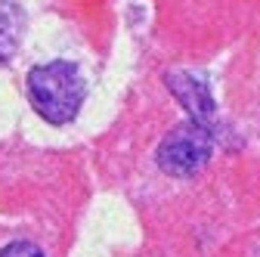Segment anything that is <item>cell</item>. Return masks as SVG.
I'll return each mask as SVG.
<instances>
[{
    "label": "cell",
    "mask_w": 260,
    "mask_h": 257,
    "mask_svg": "<svg viewBox=\"0 0 260 257\" xmlns=\"http://www.w3.org/2000/svg\"><path fill=\"white\" fill-rule=\"evenodd\" d=\"M84 96L87 87L78 66L65 59L44 62V66H35L28 72V100L47 124L75 121L84 106Z\"/></svg>",
    "instance_id": "cell-1"
},
{
    "label": "cell",
    "mask_w": 260,
    "mask_h": 257,
    "mask_svg": "<svg viewBox=\"0 0 260 257\" xmlns=\"http://www.w3.org/2000/svg\"><path fill=\"white\" fill-rule=\"evenodd\" d=\"M214 152V137H211V124L202 121H183L174 131L158 143V168L171 174V177H195L205 171Z\"/></svg>",
    "instance_id": "cell-2"
},
{
    "label": "cell",
    "mask_w": 260,
    "mask_h": 257,
    "mask_svg": "<svg viewBox=\"0 0 260 257\" xmlns=\"http://www.w3.org/2000/svg\"><path fill=\"white\" fill-rule=\"evenodd\" d=\"M165 81H168V90L177 96V103L189 112L192 121H202V124L214 121V96H211L205 81H199L189 72H171Z\"/></svg>",
    "instance_id": "cell-3"
},
{
    "label": "cell",
    "mask_w": 260,
    "mask_h": 257,
    "mask_svg": "<svg viewBox=\"0 0 260 257\" xmlns=\"http://www.w3.org/2000/svg\"><path fill=\"white\" fill-rule=\"evenodd\" d=\"M25 19L16 0H0V62H10L19 50Z\"/></svg>",
    "instance_id": "cell-4"
},
{
    "label": "cell",
    "mask_w": 260,
    "mask_h": 257,
    "mask_svg": "<svg viewBox=\"0 0 260 257\" xmlns=\"http://www.w3.org/2000/svg\"><path fill=\"white\" fill-rule=\"evenodd\" d=\"M0 257H44V251L35 242H10L7 248H0Z\"/></svg>",
    "instance_id": "cell-5"
}]
</instances>
